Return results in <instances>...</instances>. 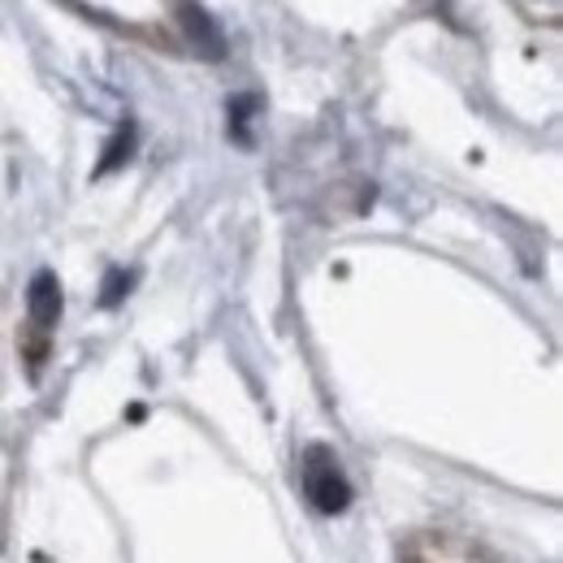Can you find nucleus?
Here are the masks:
<instances>
[{
    "mask_svg": "<svg viewBox=\"0 0 563 563\" xmlns=\"http://www.w3.org/2000/svg\"><path fill=\"white\" fill-rule=\"evenodd\" d=\"M303 494H308V503H312L317 511H325V516H339V511H347V503H352V486H347L339 460H334L325 446H312V451L303 455Z\"/></svg>",
    "mask_w": 563,
    "mask_h": 563,
    "instance_id": "nucleus-1",
    "label": "nucleus"
},
{
    "mask_svg": "<svg viewBox=\"0 0 563 563\" xmlns=\"http://www.w3.org/2000/svg\"><path fill=\"white\" fill-rule=\"evenodd\" d=\"M26 308H31V321L40 330H53L57 317H62V286H57V274H35L31 278V290H26Z\"/></svg>",
    "mask_w": 563,
    "mask_h": 563,
    "instance_id": "nucleus-2",
    "label": "nucleus"
},
{
    "mask_svg": "<svg viewBox=\"0 0 563 563\" xmlns=\"http://www.w3.org/2000/svg\"><path fill=\"white\" fill-rule=\"evenodd\" d=\"M178 13H183V26H187L191 44H196V48H200L205 57H212V62H217V57L225 53V44H221V31H217V22H212V18L205 13V9H200V4H183Z\"/></svg>",
    "mask_w": 563,
    "mask_h": 563,
    "instance_id": "nucleus-3",
    "label": "nucleus"
},
{
    "mask_svg": "<svg viewBox=\"0 0 563 563\" xmlns=\"http://www.w3.org/2000/svg\"><path fill=\"white\" fill-rule=\"evenodd\" d=\"M131 147H135V131L126 126V131H118V135L109 140V147H104V156H100V169H96V174H113V169L131 156Z\"/></svg>",
    "mask_w": 563,
    "mask_h": 563,
    "instance_id": "nucleus-4",
    "label": "nucleus"
},
{
    "mask_svg": "<svg viewBox=\"0 0 563 563\" xmlns=\"http://www.w3.org/2000/svg\"><path fill=\"white\" fill-rule=\"evenodd\" d=\"M126 286H131V278H126L122 269H113V274L104 278V295H100V299H104V303H118V299L126 295Z\"/></svg>",
    "mask_w": 563,
    "mask_h": 563,
    "instance_id": "nucleus-5",
    "label": "nucleus"
},
{
    "mask_svg": "<svg viewBox=\"0 0 563 563\" xmlns=\"http://www.w3.org/2000/svg\"><path fill=\"white\" fill-rule=\"evenodd\" d=\"M424 560V555H421ZM429 560L433 563H482V560H455V555H446V551H429Z\"/></svg>",
    "mask_w": 563,
    "mask_h": 563,
    "instance_id": "nucleus-6",
    "label": "nucleus"
}]
</instances>
